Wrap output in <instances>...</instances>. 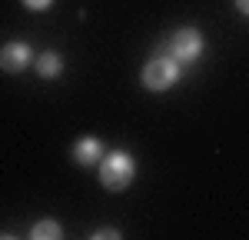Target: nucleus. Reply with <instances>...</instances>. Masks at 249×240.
Wrapping results in <instances>:
<instances>
[{"mask_svg": "<svg viewBox=\"0 0 249 240\" xmlns=\"http://www.w3.org/2000/svg\"><path fill=\"white\" fill-rule=\"evenodd\" d=\"M37 74L43 80H57L63 74V57H60L57 50H43L37 57Z\"/></svg>", "mask_w": 249, "mask_h": 240, "instance_id": "nucleus-6", "label": "nucleus"}, {"mask_svg": "<svg viewBox=\"0 0 249 240\" xmlns=\"http://www.w3.org/2000/svg\"><path fill=\"white\" fill-rule=\"evenodd\" d=\"M93 237H96V240H100V237H113V240H116V237H120V230H113V227H103V230H93Z\"/></svg>", "mask_w": 249, "mask_h": 240, "instance_id": "nucleus-9", "label": "nucleus"}, {"mask_svg": "<svg viewBox=\"0 0 249 240\" xmlns=\"http://www.w3.org/2000/svg\"><path fill=\"white\" fill-rule=\"evenodd\" d=\"M73 160H77L80 167H100V160H103V143L100 137H83L73 143Z\"/></svg>", "mask_w": 249, "mask_h": 240, "instance_id": "nucleus-5", "label": "nucleus"}, {"mask_svg": "<svg viewBox=\"0 0 249 240\" xmlns=\"http://www.w3.org/2000/svg\"><path fill=\"white\" fill-rule=\"evenodd\" d=\"M30 237L34 240H60L63 237V230H60V223L57 220H37V223H34V230H30Z\"/></svg>", "mask_w": 249, "mask_h": 240, "instance_id": "nucleus-7", "label": "nucleus"}, {"mask_svg": "<svg viewBox=\"0 0 249 240\" xmlns=\"http://www.w3.org/2000/svg\"><path fill=\"white\" fill-rule=\"evenodd\" d=\"M136 177V160L126 154V150H113V154H103L100 160V183L107 187V190H126Z\"/></svg>", "mask_w": 249, "mask_h": 240, "instance_id": "nucleus-1", "label": "nucleus"}, {"mask_svg": "<svg viewBox=\"0 0 249 240\" xmlns=\"http://www.w3.org/2000/svg\"><path fill=\"white\" fill-rule=\"evenodd\" d=\"M179 63L170 57V54H163V57H153L143 70H140V80H143V87L146 90H153V94H163V90H170L173 83L179 80Z\"/></svg>", "mask_w": 249, "mask_h": 240, "instance_id": "nucleus-2", "label": "nucleus"}, {"mask_svg": "<svg viewBox=\"0 0 249 240\" xmlns=\"http://www.w3.org/2000/svg\"><path fill=\"white\" fill-rule=\"evenodd\" d=\"M236 7H239V10H243V14L249 17V0H236Z\"/></svg>", "mask_w": 249, "mask_h": 240, "instance_id": "nucleus-10", "label": "nucleus"}, {"mask_svg": "<svg viewBox=\"0 0 249 240\" xmlns=\"http://www.w3.org/2000/svg\"><path fill=\"white\" fill-rule=\"evenodd\" d=\"M203 34L196 30V27H179L176 34L170 37V43H166V50H170V57L179 63V67H186V63H193V60L203 57Z\"/></svg>", "mask_w": 249, "mask_h": 240, "instance_id": "nucleus-3", "label": "nucleus"}, {"mask_svg": "<svg viewBox=\"0 0 249 240\" xmlns=\"http://www.w3.org/2000/svg\"><path fill=\"white\" fill-rule=\"evenodd\" d=\"M23 3H27L30 10H47V7H50L53 0H23Z\"/></svg>", "mask_w": 249, "mask_h": 240, "instance_id": "nucleus-8", "label": "nucleus"}, {"mask_svg": "<svg viewBox=\"0 0 249 240\" xmlns=\"http://www.w3.org/2000/svg\"><path fill=\"white\" fill-rule=\"evenodd\" d=\"M30 63H34V50H30V43H23V40H10V43L0 47V70H3V74H20V70H27Z\"/></svg>", "mask_w": 249, "mask_h": 240, "instance_id": "nucleus-4", "label": "nucleus"}]
</instances>
